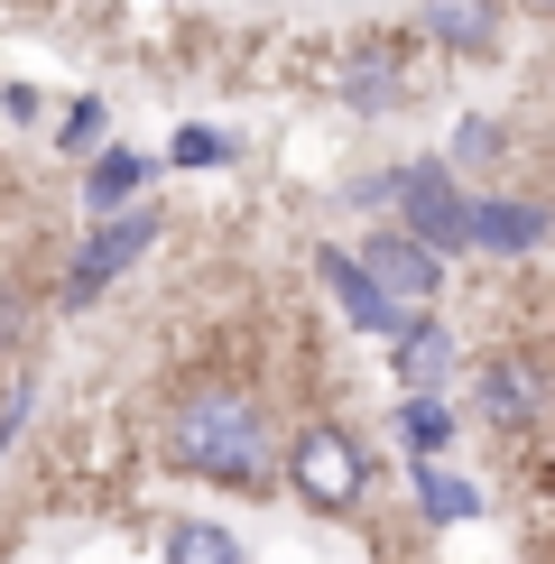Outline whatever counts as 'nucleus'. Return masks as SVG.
<instances>
[{
    "label": "nucleus",
    "mask_w": 555,
    "mask_h": 564,
    "mask_svg": "<svg viewBox=\"0 0 555 564\" xmlns=\"http://www.w3.org/2000/svg\"><path fill=\"white\" fill-rule=\"evenodd\" d=\"M167 454L195 481L260 490L269 481V408L250 389H185L176 416H167Z\"/></svg>",
    "instance_id": "f257e3e1"
},
{
    "label": "nucleus",
    "mask_w": 555,
    "mask_h": 564,
    "mask_svg": "<svg viewBox=\"0 0 555 564\" xmlns=\"http://www.w3.org/2000/svg\"><path fill=\"white\" fill-rule=\"evenodd\" d=\"M287 481H296V500H306V509H361L370 463H361V444L342 435V426H306V435L287 444Z\"/></svg>",
    "instance_id": "f03ea898"
},
{
    "label": "nucleus",
    "mask_w": 555,
    "mask_h": 564,
    "mask_svg": "<svg viewBox=\"0 0 555 564\" xmlns=\"http://www.w3.org/2000/svg\"><path fill=\"white\" fill-rule=\"evenodd\" d=\"M149 241H157V214H121V223H102V231L75 250V269H65V305H92L111 278L139 260V250H149Z\"/></svg>",
    "instance_id": "7ed1b4c3"
},
{
    "label": "nucleus",
    "mask_w": 555,
    "mask_h": 564,
    "mask_svg": "<svg viewBox=\"0 0 555 564\" xmlns=\"http://www.w3.org/2000/svg\"><path fill=\"white\" fill-rule=\"evenodd\" d=\"M361 278H370L389 305H426V296H445V260H435L426 241H407V231H380V241L361 250Z\"/></svg>",
    "instance_id": "20e7f679"
},
{
    "label": "nucleus",
    "mask_w": 555,
    "mask_h": 564,
    "mask_svg": "<svg viewBox=\"0 0 555 564\" xmlns=\"http://www.w3.org/2000/svg\"><path fill=\"white\" fill-rule=\"evenodd\" d=\"M399 204H407V241H426L435 260L463 241V195H454L445 167H407V176H399Z\"/></svg>",
    "instance_id": "39448f33"
},
{
    "label": "nucleus",
    "mask_w": 555,
    "mask_h": 564,
    "mask_svg": "<svg viewBox=\"0 0 555 564\" xmlns=\"http://www.w3.org/2000/svg\"><path fill=\"white\" fill-rule=\"evenodd\" d=\"M315 278H324V288H334V296H342V315H352V324H361V334H399V324H407V305H389L380 288H370V278H361V260H352V250H324V260H315Z\"/></svg>",
    "instance_id": "423d86ee"
},
{
    "label": "nucleus",
    "mask_w": 555,
    "mask_h": 564,
    "mask_svg": "<svg viewBox=\"0 0 555 564\" xmlns=\"http://www.w3.org/2000/svg\"><path fill=\"white\" fill-rule=\"evenodd\" d=\"M463 241H481V250H537L546 241V214H537V204H519V195L463 204Z\"/></svg>",
    "instance_id": "0eeeda50"
},
{
    "label": "nucleus",
    "mask_w": 555,
    "mask_h": 564,
    "mask_svg": "<svg viewBox=\"0 0 555 564\" xmlns=\"http://www.w3.org/2000/svg\"><path fill=\"white\" fill-rule=\"evenodd\" d=\"M445 370H454V334H445V324H399V389L407 398H435Z\"/></svg>",
    "instance_id": "6e6552de"
},
{
    "label": "nucleus",
    "mask_w": 555,
    "mask_h": 564,
    "mask_svg": "<svg viewBox=\"0 0 555 564\" xmlns=\"http://www.w3.org/2000/svg\"><path fill=\"white\" fill-rule=\"evenodd\" d=\"M342 102H352V111H399V102H407L399 56H389V46H361V56L342 65Z\"/></svg>",
    "instance_id": "1a4fd4ad"
},
{
    "label": "nucleus",
    "mask_w": 555,
    "mask_h": 564,
    "mask_svg": "<svg viewBox=\"0 0 555 564\" xmlns=\"http://www.w3.org/2000/svg\"><path fill=\"white\" fill-rule=\"evenodd\" d=\"M481 416H491V426H537V370L527 361H491L481 370Z\"/></svg>",
    "instance_id": "9d476101"
},
{
    "label": "nucleus",
    "mask_w": 555,
    "mask_h": 564,
    "mask_svg": "<svg viewBox=\"0 0 555 564\" xmlns=\"http://www.w3.org/2000/svg\"><path fill=\"white\" fill-rule=\"evenodd\" d=\"M426 37L454 46V56L491 46V0H426Z\"/></svg>",
    "instance_id": "9b49d317"
},
{
    "label": "nucleus",
    "mask_w": 555,
    "mask_h": 564,
    "mask_svg": "<svg viewBox=\"0 0 555 564\" xmlns=\"http://www.w3.org/2000/svg\"><path fill=\"white\" fill-rule=\"evenodd\" d=\"M167 564H241V536L214 519H185V528H167Z\"/></svg>",
    "instance_id": "f8f14e48"
},
{
    "label": "nucleus",
    "mask_w": 555,
    "mask_h": 564,
    "mask_svg": "<svg viewBox=\"0 0 555 564\" xmlns=\"http://www.w3.org/2000/svg\"><path fill=\"white\" fill-rule=\"evenodd\" d=\"M416 500H426V519H435V528H454V519H481V490H472V481H454V473H435V463L416 473Z\"/></svg>",
    "instance_id": "ddd939ff"
},
{
    "label": "nucleus",
    "mask_w": 555,
    "mask_h": 564,
    "mask_svg": "<svg viewBox=\"0 0 555 564\" xmlns=\"http://www.w3.org/2000/svg\"><path fill=\"white\" fill-rule=\"evenodd\" d=\"M399 435H407V454H416V463H435V454L454 444V416L435 408V398H399Z\"/></svg>",
    "instance_id": "4468645a"
},
{
    "label": "nucleus",
    "mask_w": 555,
    "mask_h": 564,
    "mask_svg": "<svg viewBox=\"0 0 555 564\" xmlns=\"http://www.w3.org/2000/svg\"><path fill=\"white\" fill-rule=\"evenodd\" d=\"M139 176H149V167H139V158H121V149H111V158H92L84 195H92V204H102V214H111V204H121V195H139Z\"/></svg>",
    "instance_id": "2eb2a0df"
},
{
    "label": "nucleus",
    "mask_w": 555,
    "mask_h": 564,
    "mask_svg": "<svg viewBox=\"0 0 555 564\" xmlns=\"http://www.w3.org/2000/svg\"><path fill=\"white\" fill-rule=\"evenodd\" d=\"M500 139H509L500 121H463V130H454V158H463V167H491V158H500Z\"/></svg>",
    "instance_id": "dca6fc26"
},
{
    "label": "nucleus",
    "mask_w": 555,
    "mask_h": 564,
    "mask_svg": "<svg viewBox=\"0 0 555 564\" xmlns=\"http://www.w3.org/2000/svg\"><path fill=\"white\" fill-rule=\"evenodd\" d=\"M222 158H231L222 130H176V167H222Z\"/></svg>",
    "instance_id": "f3484780"
},
{
    "label": "nucleus",
    "mask_w": 555,
    "mask_h": 564,
    "mask_svg": "<svg viewBox=\"0 0 555 564\" xmlns=\"http://www.w3.org/2000/svg\"><path fill=\"white\" fill-rule=\"evenodd\" d=\"M19 324H29V296H19V288H10V278H0V351H10V343H19Z\"/></svg>",
    "instance_id": "a211bd4d"
}]
</instances>
